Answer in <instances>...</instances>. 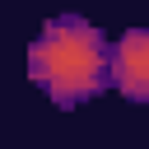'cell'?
Masks as SVG:
<instances>
[{
  "instance_id": "obj_2",
  "label": "cell",
  "mask_w": 149,
  "mask_h": 149,
  "mask_svg": "<svg viewBox=\"0 0 149 149\" xmlns=\"http://www.w3.org/2000/svg\"><path fill=\"white\" fill-rule=\"evenodd\" d=\"M112 88L130 102H149V28H130L112 42Z\"/></svg>"
},
{
  "instance_id": "obj_1",
  "label": "cell",
  "mask_w": 149,
  "mask_h": 149,
  "mask_svg": "<svg viewBox=\"0 0 149 149\" xmlns=\"http://www.w3.org/2000/svg\"><path fill=\"white\" fill-rule=\"evenodd\" d=\"M28 79L56 102L79 107L112 88V42L84 14H51L28 42Z\"/></svg>"
}]
</instances>
